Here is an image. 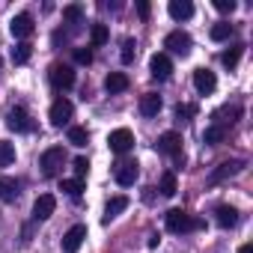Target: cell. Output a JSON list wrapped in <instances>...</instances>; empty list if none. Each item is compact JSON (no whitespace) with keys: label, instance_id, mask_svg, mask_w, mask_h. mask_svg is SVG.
I'll use <instances>...</instances> for the list:
<instances>
[{"label":"cell","instance_id":"obj_35","mask_svg":"<svg viewBox=\"0 0 253 253\" xmlns=\"http://www.w3.org/2000/svg\"><path fill=\"white\" fill-rule=\"evenodd\" d=\"M194 113H197V107H194V104H179V107H176V119H179V122H188Z\"/></svg>","mask_w":253,"mask_h":253},{"label":"cell","instance_id":"obj_29","mask_svg":"<svg viewBox=\"0 0 253 253\" xmlns=\"http://www.w3.org/2000/svg\"><path fill=\"white\" fill-rule=\"evenodd\" d=\"M229 36H232V24H229V21H217V24L211 27V39H214V42H226Z\"/></svg>","mask_w":253,"mask_h":253},{"label":"cell","instance_id":"obj_8","mask_svg":"<svg viewBox=\"0 0 253 253\" xmlns=\"http://www.w3.org/2000/svg\"><path fill=\"white\" fill-rule=\"evenodd\" d=\"M72 113H75V104L69 101V98H57L54 104H51V113H48V119H51V125H66L69 119H72Z\"/></svg>","mask_w":253,"mask_h":253},{"label":"cell","instance_id":"obj_5","mask_svg":"<svg viewBox=\"0 0 253 253\" xmlns=\"http://www.w3.org/2000/svg\"><path fill=\"white\" fill-rule=\"evenodd\" d=\"M6 128L15 131V134H27V131H33V119L24 107H12L9 116H6Z\"/></svg>","mask_w":253,"mask_h":253},{"label":"cell","instance_id":"obj_33","mask_svg":"<svg viewBox=\"0 0 253 253\" xmlns=\"http://www.w3.org/2000/svg\"><path fill=\"white\" fill-rule=\"evenodd\" d=\"M63 18H66V21H72V24H78V21L84 18V9H81L78 3H72V6H66V9H63Z\"/></svg>","mask_w":253,"mask_h":253},{"label":"cell","instance_id":"obj_19","mask_svg":"<svg viewBox=\"0 0 253 253\" xmlns=\"http://www.w3.org/2000/svg\"><path fill=\"white\" fill-rule=\"evenodd\" d=\"M167 12H170V18H176V21H188V18L194 15V3H191V0H170Z\"/></svg>","mask_w":253,"mask_h":253},{"label":"cell","instance_id":"obj_6","mask_svg":"<svg viewBox=\"0 0 253 253\" xmlns=\"http://www.w3.org/2000/svg\"><path fill=\"white\" fill-rule=\"evenodd\" d=\"M191 36L185 33V30H173V33H167V39H164V48L167 51H173V54H179V57H188L191 54Z\"/></svg>","mask_w":253,"mask_h":253},{"label":"cell","instance_id":"obj_20","mask_svg":"<svg viewBox=\"0 0 253 253\" xmlns=\"http://www.w3.org/2000/svg\"><path fill=\"white\" fill-rule=\"evenodd\" d=\"M125 209H128V197H110V200H107V206H104V217H101V220H104V223H110V220H113V217H119Z\"/></svg>","mask_w":253,"mask_h":253},{"label":"cell","instance_id":"obj_17","mask_svg":"<svg viewBox=\"0 0 253 253\" xmlns=\"http://www.w3.org/2000/svg\"><path fill=\"white\" fill-rule=\"evenodd\" d=\"M214 220H217V226L229 229V226H235V223H238V209L223 203V206H217V209H214Z\"/></svg>","mask_w":253,"mask_h":253},{"label":"cell","instance_id":"obj_38","mask_svg":"<svg viewBox=\"0 0 253 253\" xmlns=\"http://www.w3.org/2000/svg\"><path fill=\"white\" fill-rule=\"evenodd\" d=\"M149 12H152V6H149V3H146V0H137V15H140V18H143V21H146V18H149Z\"/></svg>","mask_w":253,"mask_h":253},{"label":"cell","instance_id":"obj_30","mask_svg":"<svg viewBox=\"0 0 253 253\" xmlns=\"http://www.w3.org/2000/svg\"><path fill=\"white\" fill-rule=\"evenodd\" d=\"M60 191L78 200V197H81V191H84V182H81V179H63V182H60Z\"/></svg>","mask_w":253,"mask_h":253},{"label":"cell","instance_id":"obj_41","mask_svg":"<svg viewBox=\"0 0 253 253\" xmlns=\"http://www.w3.org/2000/svg\"><path fill=\"white\" fill-rule=\"evenodd\" d=\"M0 194H3V179H0Z\"/></svg>","mask_w":253,"mask_h":253},{"label":"cell","instance_id":"obj_4","mask_svg":"<svg viewBox=\"0 0 253 253\" xmlns=\"http://www.w3.org/2000/svg\"><path fill=\"white\" fill-rule=\"evenodd\" d=\"M48 78H51V84L57 89H72L75 86V69L69 63H54L51 72H48Z\"/></svg>","mask_w":253,"mask_h":253},{"label":"cell","instance_id":"obj_39","mask_svg":"<svg viewBox=\"0 0 253 253\" xmlns=\"http://www.w3.org/2000/svg\"><path fill=\"white\" fill-rule=\"evenodd\" d=\"M158 241H161V238H158V232H152V235H149V247H158Z\"/></svg>","mask_w":253,"mask_h":253},{"label":"cell","instance_id":"obj_12","mask_svg":"<svg viewBox=\"0 0 253 253\" xmlns=\"http://www.w3.org/2000/svg\"><path fill=\"white\" fill-rule=\"evenodd\" d=\"M194 89H197L200 95L214 92V89H217V78H214V72H211V69H197V72H194Z\"/></svg>","mask_w":253,"mask_h":253},{"label":"cell","instance_id":"obj_21","mask_svg":"<svg viewBox=\"0 0 253 253\" xmlns=\"http://www.w3.org/2000/svg\"><path fill=\"white\" fill-rule=\"evenodd\" d=\"M161 95L158 92H146L143 98H140V113L143 116H158V110H161Z\"/></svg>","mask_w":253,"mask_h":253},{"label":"cell","instance_id":"obj_28","mask_svg":"<svg viewBox=\"0 0 253 253\" xmlns=\"http://www.w3.org/2000/svg\"><path fill=\"white\" fill-rule=\"evenodd\" d=\"M107 39H110L107 27H104V24H92V30H89V42H92V48H101Z\"/></svg>","mask_w":253,"mask_h":253},{"label":"cell","instance_id":"obj_34","mask_svg":"<svg viewBox=\"0 0 253 253\" xmlns=\"http://www.w3.org/2000/svg\"><path fill=\"white\" fill-rule=\"evenodd\" d=\"M75 63L78 66H89L92 63V51L89 48H75Z\"/></svg>","mask_w":253,"mask_h":253},{"label":"cell","instance_id":"obj_16","mask_svg":"<svg viewBox=\"0 0 253 253\" xmlns=\"http://www.w3.org/2000/svg\"><path fill=\"white\" fill-rule=\"evenodd\" d=\"M238 116H241V107H238V104H223L220 110H214V122H211V125H220V128L229 131V125H232Z\"/></svg>","mask_w":253,"mask_h":253},{"label":"cell","instance_id":"obj_18","mask_svg":"<svg viewBox=\"0 0 253 253\" xmlns=\"http://www.w3.org/2000/svg\"><path fill=\"white\" fill-rule=\"evenodd\" d=\"M128 75H125V72H110L107 78H104V89L110 92V95H116V92H125V89H128Z\"/></svg>","mask_w":253,"mask_h":253},{"label":"cell","instance_id":"obj_13","mask_svg":"<svg viewBox=\"0 0 253 253\" xmlns=\"http://www.w3.org/2000/svg\"><path fill=\"white\" fill-rule=\"evenodd\" d=\"M149 72H152L155 81H167V78L173 75V63H170V57H167V54H152V60H149Z\"/></svg>","mask_w":253,"mask_h":253},{"label":"cell","instance_id":"obj_31","mask_svg":"<svg viewBox=\"0 0 253 253\" xmlns=\"http://www.w3.org/2000/svg\"><path fill=\"white\" fill-rule=\"evenodd\" d=\"M134 57H137V42H134V39H125V42H122V54H119V60L128 66V63H134Z\"/></svg>","mask_w":253,"mask_h":253},{"label":"cell","instance_id":"obj_9","mask_svg":"<svg viewBox=\"0 0 253 253\" xmlns=\"http://www.w3.org/2000/svg\"><path fill=\"white\" fill-rule=\"evenodd\" d=\"M9 30H12V36H15V39H30V36H33V30H36L33 15H30V12H18V15L9 21Z\"/></svg>","mask_w":253,"mask_h":253},{"label":"cell","instance_id":"obj_36","mask_svg":"<svg viewBox=\"0 0 253 253\" xmlns=\"http://www.w3.org/2000/svg\"><path fill=\"white\" fill-rule=\"evenodd\" d=\"M72 167H75V173H78V179L84 182V176L89 173V161H86V158L81 155V158H75V161H72Z\"/></svg>","mask_w":253,"mask_h":253},{"label":"cell","instance_id":"obj_3","mask_svg":"<svg viewBox=\"0 0 253 253\" xmlns=\"http://www.w3.org/2000/svg\"><path fill=\"white\" fill-rule=\"evenodd\" d=\"M107 146H110V152H116V155H125L128 149H134V134H131V128H116V131H110V134H107Z\"/></svg>","mask_w":253,"mask_h":253},{"label":"cell","instance_id":"obj_32","mask_svg":"<svg viewBox=\"0 0 253 253\" xmlns=\"http://www.w3.org/2000/svg\"><path fill=\"white\" fill-rule=\"evenodd\" d=\"M18 197V185L12 182V179H3V194H0V200H6V203H12Z\"/></svg>","mask_w":253,"mask_h":253},{"label":"cell","instance_id":"obj_1","mask_svg":"<svg viewBox=\"0 0 253 253\" xmlns=\"http://www.w3.org/2000/svg\"><path fill=\"white\" fill-rule=\"evenodd\" d=\"M164 223H167V229H170V232H176V235H182V232H191V229H200V226H203V220L191 217V214H188V211H182V209H170V211L164 214Z\"/></svg>","mask_w":253,"mask_h":253},{"label":"cell","instance_id":"obj_23","mask_svg":"<svg viewBox=\"0 0 253 253\" xmlns=\"http://www.w3.org/2000/svg\"><path fill=\"white\" fill-rule=\"evenodd\" d=\"M69 143L78 146V149L86 146V143H89V131L84 128V125H72V128H69Z\"/></svg>","mask_w":253,"mask_h":253},{"label":"cell","instance_id":"obj_14","mask_svg":"<svg viewBox=\"0 0 253 253\" xmlns=\"http://www.w3.org/2000/svg\"><path fill=\"white\" fill-rule=\"evenodd\" d=\"M54 209H57V197H54V194H42V197H36V203H33V217H36V220H48V217L54 214Z\"/></svg>","mask_w":253,"mask_h":253},{"label":"cell","instance_id":"obj_22","mask_svg":"<svg viewBox=\"0 0 253 253\" xmlns=\"http://www.w3.org/2000/svg\"><path fill=\"white\" fill-rule=\"evenodd\" d=\"M30 57H33V45H30V42H18V45L12 48V63H15V66L30 63Z\"/></svg>","mask_w":253,"mask_h":253},{"label":"cell","instance_id":"obj_7","mask_svg":"<svg viewBox=\"0 0 253 253\" xmlns=\"http://www.w3.org/2000/svg\"><path fill=\"white\" fill-rule=\"evenodd\" d=\"M84 238H86V226H84V223H75L72 229H66L63 238H60L63 253H78V247L84 244Z\"/></svg>","mask_w":253,"mask_h":253},{"label":"cell","instance_id":"obj_27","mask_svg":"<svg viewBox=\"0 0 253 253\" xmlns=\"http://www.w3.org/2000/svg\"><path fill=\"white\" fill-rule=\"evenodd\" d=\"M9 164H15V143L0 140V167H9Z\"/></svg>","mask_w":253,"mask_h":253},{"label":"cell","instance_id":"obj_2","mask_svg":"<svg viewBox=\"0 0 253 253\" xmlns=\"http://www.w3.org/2000/svg\"><path fill=\"white\" fill-rule=\"evenodd\" d=\"M63 164H66V152H63V146H51V149H45V152H42L39 167H42V173H45V176H57Z\"/></svg>","mask_w":253,"mask_h":253},{"label":"cell","instance_id":"obj_24","mask_svg":"<svg viewBox=\"0 0 253 253\" xmlns=\"http://www.w3.org/2000/svg\"><path fill=\"white\" fill-rule=\"evenodd\" d=\"M241 54H244V45H232L229 51H223V54H220V63H223L226 69H235V66H238V60H241Z\"/></svg>","mask_w":253,"mask_h":253},{"label":"cell","instance_id":"obj_26","mask_svg":"<svg viewBox=\"0 0 253 253\" xmlns=\"http://www.w3.org/2000/svg\"><path fill=\"white\" fill-rule=\"evenodd\" d=\"M223 137H226V128H220V125H209V128H206V134H203V140H206L209 146H217V143H223Z\"/></svg>","mask_w":253,"mask_h":253},{"label":"cell","instance_id":"obj_11","mask_svg":"<svg viewBox=\"0 0 253 253\" xmlns=\"http://www.w3.org/2000/svg\"><path fill=\"white\" fill-rule=\"evenodd\" d=\"M137 161H119L116 164V170H113V176H116V185H122V188H131L134 182H137Z\"/></svg>","mask_w":253,"mask_h":253},{"label":"cell","instance_id":"obj_40","mask_svg":"<svg viewBox=\"0 0 253 253\" xmlns=\"http://www.w3.org/2000/svg\"><path fill=\"white\" fill-rule=\"evenodd\" d=\"M238 253H253V247H250V244H241V247H238Z\"/></svg>","mask_w":253,"mask_h":253},{"label":"cell","instance_id":"obj_37","mask_svg":"<svg viewBox=\"0 0 253 253\" xmlns=\"http://www.w3.org/2000/svg\"><path fill=\"white\" fill-rule=\"evenodd\" d=\"M217 12H235V0H214Z\"/></svg>","mask_w":253,"mask_h":253},{"label":"cell","instance_id":"obj_10","mask_svg":"<svg viewBox=\"0 0 253 253\" xmlns=\"http://www.w3.org/2000/svg\"><path fill=\"white\" fill-rule=\"evenodd\" d=\"M158 152L161 155H170V158H179L182 155V134H176V131H164L161 137H158Z\"/></svg>","mask_w":253,"mask_h":253},{"label":"cell","instance_id":"obj_15","mask_svg":"<svg viewBox=\"0 0 253 253\" xmlns=\"http://www.w3.org/2000/svg\"><path fill=\"white\" fill-rule=\"evenodd\" d=\"M241 170H244V161H223V164H217V170H211L209 182L217 185V182H223V179H229V176H235Z\"/></svg>","mask_w":253,"mask_h":253},{"label":"cell","instance_id":"obj_25","mask_svg":"<svg viewBox=\"0 0 253 253\" xmlns=\"http://www.w3.org/2000/svg\"><path fill=\"white\" fill-rule=\"evenodd\" d=\"M176 191H179L176 173H173V170H167V173L161 176V194H164V197H176Z\"/></svg>","mask_w":253,"mask_h":253}]
</instances>
